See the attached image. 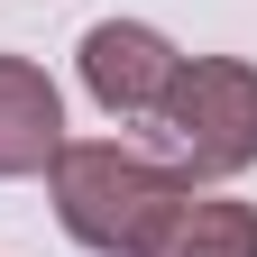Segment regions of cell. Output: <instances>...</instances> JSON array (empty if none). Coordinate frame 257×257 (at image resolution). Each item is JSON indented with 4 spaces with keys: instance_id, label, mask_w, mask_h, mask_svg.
<instances>
[{
    "instance_id": "obj_4",
    "label": "cell",
    "mask_w": 257,
    "mask_h": 257,
    "mask_svg": "<svg viewBox=\"0 0 257 257\" xmlns=\"http://www.w3.org/2000/svg\"><path fill=\"white\" fill-rule=\"evenodd\" d=\"M55 147H64V92H55V74L28 64V55H0V184L46 175Z\"/></svg>"
},
{
    "instance_id": "obj_5",
    "label": "cell",
    "mask_w": 257,
    "mask_h": 257,
    "mask_svg": "<svg viewBox=\"0 0 257 257\" xmlns=\"http://www.w3.org/2000/svg\"><path fill=\"white\" fill-rule=\"evenodd\" d=\"M156 257H257V202L239 193H184Z\"/></svg>"
},
{
    "instance_id": "obj_3",
    "label": "cell",
    "mask_w": 257,
    "mask_h": 257,
    "mask_svg": "<svg viewBox=\"0 0 257 257\" xmlns=\"http://www.w3.org/2000/svg\"><path fill=\"white\" fill-rule=\"evenodd\" d=\"M74 64H83V92H92L110 119H156L166 92H175V74H184L175 37L147 28V19H92L83 46H74Z\"/></svg>"
},
{
    "instance_id": "obj_2",
    "label": "cell",
    "mask_w": 257,
    "mask_h": 257,
    "mask_svg": "<svg viewBox=\"0 0 257 257\" xmlns=\"http://www.w3.org/2000/svg\"><path fill=\"white\" fill-rule=\"evenodd\" d=\"M175 147V175L184 184H230L257 166V64L248 55H184V74L156 110Z\"/></svg>"
},
{
    "instance_id": "obj_1",
    "label": "cell",
    "mask_w": 257,
    "mask_h": 257,
    "mask_svg": "<svg viewBox=\"0 0 257 257\" xmlns=\"http://www.w3.org/2000/svg\"><path fill=\"white\" fill-rule=\"evenodd\" d=\"M184 175L147 147H119V138H64L55 166H46V202L64 220V239L92 248V257H156L166 220L184 202Z\"/></svg>"
}]
</instances>
